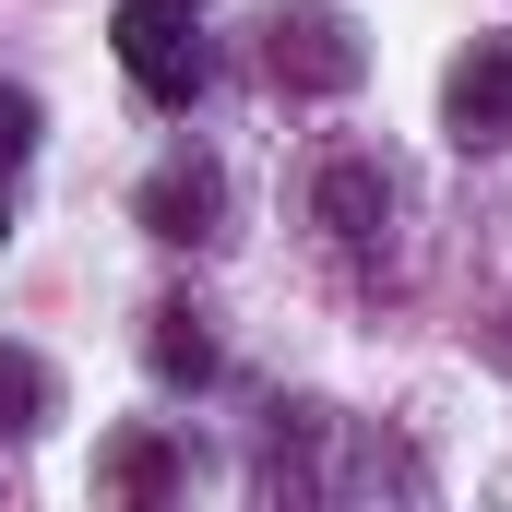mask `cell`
<instances>
[{
	"label": "cell",
	"instance_id": "3",
	"mask_svg": "<svg viewBox=\"0 0 512 512\" xmlns=\"http://www.w3.org/2000/svg\"><path fill=\"white\" fill-rule=\"evenodd\" d=\"M143 227H155L167 251H215V239H227V179H215V155H167V167L143 179Z\"/></svg>",
	"mask_w": 512,
	"mask_h": 512
},
{
	"label": "cell",
	"instance_id": "6",
	"mask_svg": "<svg viewBox=\"0 0 512 512\" xmlns=\"http://www.w3.org/2000/svg\"><path fill=\"white\" fill-rule=\"evenodd\" d=\"M96 489H108V501H179V489H191V453H179L167 429H120V441L96 453Z\"/></svg>",
	"mask_w": 512,
	"mask_h": 512
},
{
	"label": "cell",
	"instance_id": "10",
	"mask_svg": "<svg viewBox=\"0 0 512 512\" xmlns=\"http://www.w3.org/2000/svg\"><path fill=\"white\" fill-rule=\"evenodd\" d=\"M0 239H12V203H0Z\"/></svg>",
	"mask_w": 512,
	"mask_h": 512
},
{
	"label": "cell",
	"instance_id": "1",
	"mask_svg": "<svg viewBox=\"0 0 512 512\" xmlns=\"http://www.w3.org/2000/svg\"><path fill=\"white\" fill-rule=\"evenodd\" d=\"M108 48L155 108H191L215 84V36H203V0H120L108 12Z\"/></svg>",
	"mask_w": 512,
	"mask_h": 512
},
{
	"label": "cell",
	"instance_id": "8",
	"mask_svg": "<svg viewBox=\"0 0 512 512\" xmlns=\"http://www.w3.org/2000/svg\"><path fill=\"white\" fill-rule=\"evenodd\" d=\"M48 405H60V382H48V358H36V346H0V441L48 429Z\"/></svg>",
	"mask_w": 512,
	"mask_h": 512
},
{
	"label": "cell",
	"instance_id": "9",
	"mask_svg": "<svg viewBox=\"0 0 512 512\" xmlns=\"http://www.w3.org/2000/svg\"><path fill=\"white\" fill-rule=\"evenodd\" d=\"M24 155H36V96H12V84H0V191H12V167H24Z\"/></svg>",
	"mask_w": 512,
	"mask_h": 512
},
{
	"label": "cell",
	"instance_id": "5",
	"mask_svg": "<svg viewBox=\"0 0 512 512\" xmlns=\"http://www.w3.org/2000/svg\"><path fill=\"white\" fill-rule=\"evenodd\" d=\"M310 215H322V239H334V251H382V227H393L382 155H334V167L310 179Z\"/></svg>",
	"mask_w": 512,
	"mask_h": 512
},
{
	"label": "cell",
	"instance_id": "7",
	"mask_svg": "<svg viewBox=\"0 0 512 512\" xmlns=\"http://www.w3.org/2000/svg\"><path fill=\"white\" fill-rule=\"evenodd\" d=\"M143 358H155V382H215V334H203V310H143Z\"/></svg>",
	"mask_w": 512,
	"mask_h": 512
},
{
	"label": "cell",
	"instance_id": "4",
	"mask_svg": "<svg viewBox=\"0 0 512 512\" xmlns=\"http://www.w3.org/2000/svg\"><path fill=\"white\" fill-rule=\"evenodd\" d=\"M441 131L477 155V143H512V36H477L453 72H441Z\"/></svg>",
	"mask_w": 512,
	"mask_h": 512
},
{
	"label": "cell",
	"instance_id": "2",
	"mask_svg": "<svg viewBox=\"0 0 512 512\" xmlns=\"http://www.w3.org/2000/svg\"><path fill=\"white\" fill-rule=\"evenodd\" d=\"M262 72H274L286 96H346V84L370 72V36H358L334 0H274V12H262Z\"/></svg>",
	"mask_w": 512,
	"mask_h": 512
}]
</instances>
